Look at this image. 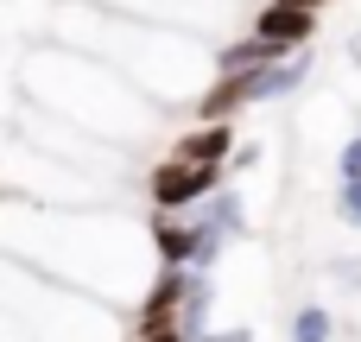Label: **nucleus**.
<instances>
[{
  "label": "nucleus",
  "instance_id": "obj_1",
  "mask_svg": "<svg viewBox=\"0 0 361 342\" xmlns=\"http://www.w3.org/2000/svg\"><path fill=\"white\" fill-rule=\"evenodd\" d=\"M209 190H216V165H209V159H178V165H165L159 184H152L159 203H197V197H209Z\"/></svg>",
  "mask_w": 361,
  "mask_h": 342
},
{
  "label": "nucleus",
  "instance_id": "obj_2",
  "mask_svg": "<svg viewBox=\"0 0 361 342\" xmlns=\"http://www.w3.org/2000/svg\"><path fill=\"white\" fill-rule=\"evenodd\" d=\"M254 32H267L273 44H305L311 38V6H292V0H273L260 19H254Z\"/></svg>",
  "mask_w": 361,
  "mask_h": 342
},
{
  "label": "nucleus",
  "instance_id": "obj_3",
  "mask_svg": "<svg viewBox=\"0 0 361 342\" xmlns=\"http://www.w3.org/2000/svg\"><path fill=\"white\" fill-rule=\"evenodd\" d=\"M222 152H228V127H203V133L184 140V159H209V165H216Z\"/></svg>",
  "mask_w": 361,
  "mask_h": 342
},
{
  "label": "nucleus",
  "instance_id": "obj_4",
  "mask_svg": "<svg viewBox=\"0 0 361 342\" xmlns=\"http://www.w3.org/2000/svg\"><path fill=\"white\" fill-rule=\"evenodd\" d=\"M286 89H298V70H292V63H279V70H260V76H254V102L286 95Z\"/></svg>",
  "mask_w": 361,
  "mask_h": 342
},
{
  "label": "nucleus",
  "instance_id": "obj_5",
  "mask_svg": "<svg viewBox=\"0 0 361 342\" xmlns=\"http://www.w3.org/2000/svg\"><path fill=\"white\" fill-rule=\"evenodd\" d=\"M292 342H330V317H324L317 305H305L298 324H292Z\"/></svg>",
  "mask_w": 361,
  "mask_h": 342
},
{
  "label": "nucleus",
  "instance_id": "obj_6",
  "mask_svg": "<svg viewBox=\"0 0 361 342\" xmlns=\"http://www.w3.org/2000/svg\"><path fill=\"white\" fill-rule=\"evenodd\" d=\"M343 216L361 228V178H349V184H343Z\"/></svg>",
  "mask_w": 361,
  "mask_h": 342
},
{
  "label": "nucleus",
  "instance_id": "obj_7",
  "mask_svg": "<svg viewBox=\"0 0 361 342\" xmlns=\"http://www.w3.org/2000/svg\"><path fill=\"white\" fill-rule=\"evenodd\" d=\"M343 178H361V140L343 146Z\"/></svg>",
  "mask_w": 361,
  "mask_h": 342
},
{
  "label": "nucleus",
  "instance_id": "obj_8",
  "mask_svg": "<svg viewBox=\"0 0 361 342\" xmlns=\"http://www.w3.org/2000/svg\"><path fill=\"white\" fill-rule=\"evenodd\" d=\"M146 342H184V336H178V330H152Z\"/></svg>",
  "mask_w": 361,
  "mask_h": 342
},
{
  "label": "nucleus",
  "instance_id": "obj_9",
  "mask_svg": "<svg viewBox=\"0 0 361 342\" xmlns=\"http://www.w3.org/2000/svg\"><path fill=\"white\" fill-rule=\"evenodd\" d=\"M336 273H343V279H349V286H361V267H336Z\"/></svg>",
  "mask_w": 361,
  "mask_h": 342
},
{
  "label": "nucleus",
  "instance_id": "obj_10",
  "mask_svg": "<svg viewBox=\"0 0 361 342\" xmlns=\"http://www.w3.org/2000/svg\"><path fill=\"white\" fill-rule=\"evenodd\" d=\"M209 342H247V330H228V336H209Z\"/></svg>",
  "mask_w": 361,
  "mask_h": 342
},
{
  "label": "nucleus",
  "instance_id": "obj_11",
  "mask_svg": "<svg viewBox=\"0 0 361 342\" xmlns=\"http://www.w3.org/2000/svg\"><path fill=\"white\" fill-rule=\"evenodd\" d=\"M292 6H311V13H317V6H324V0H292Z\"/></svg>",
  "mask_w": 361,
  "mask_h": 342
},
{
  "label": "nucleus",
  "instance_id": "obj_12",
  "mask_svg": "<svg viewBox=\"0 0 361 342\" xmlns=\"http://www.w3.org/2000/svg\"><path fill=\"white\" fill-rule=\"evenodd\" d=\"M355 57H361V38H355Z\"/></svg>",
  "mask_w": 361,
  "mask_h": 342
}]
</instances>
